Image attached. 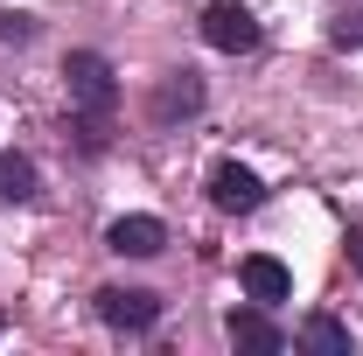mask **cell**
I'll list each match as a JSON object with an SVG mask.
<instances>
[{"label":"cell","mask_w":363,"mask_h":356,"mask_svg":"<svg viewBox=\"0 0 363 356\" xmlns=\"http://www.w3.org/2000/svg\"><path fill=\"white\" fill-rule=\"evenodd\" d=\"M63 84H70V112L84 119V147L98 154L105 147V119L119 105V77H112V63L98 49H70L63 56Z\"/></svg>","instance_id":"1"},{"label":"cell","mask_w":363,"mask_h":356,"mask_svg":"<svg viewBox=\"0 0 363 356\" xmlns=\"http://www.w3.org/2000/svg\"><path fill=\"white\" fill-rule=\"evenodd\" d=\"M91 308H98L105 328H119V335H147L161 321V294H147V287H98Z\"/></svg>","instance_id":"2"},{"label":"cell","mask_w":363,"mask_h":356,"mask_svg":"<svg viewBox=\"0 0 363 356\" xmlns=\"http://www.w3.org/2000/svg\"><path fill=\"white\" fill-rule=\"evenodd\" d=\"M203 43L224 49V56H252V49H259V21H252V7H238V0L203 7Z\"/></svg>","instance_id":"3"},{"label":"cell","mask_w":363,"mask_h":356,"mask_svg":"<svg viewBox=\"0 0 363 356\" xmlns=\"http://www.w3.org/2000/svg\"><path fill=\"white\" fill-rule=\"evenodd\" d=\"M224 335H230V350H245V356H279L286 350V328H279L266 308H230Z\"/></svg>","instance_id":"4"},{"label":"cell","mask_w":363,"mask_h":356,"mask_svg":"<svg viewBox=\"0 0 363 356\" xmlns=\"http://www.w3.org/2000/svg\"><path fill=\"white\" fill-rule=\"evenodd\" d=\"M189 112H203V77H196V70L161 77L154 98H147V119H154V126H175V119H189Z\"/></svg>","instance_id":"5"},{"label":"cell","mask_w":363,"mask_h":356,"mask_svg":"<svg viewBox=\"0 0 363 356\" xmlns=\"http://www.w3.org/2000/svg\"><path fill=\"white\" fill-rule=\"evenodd\" d=\"M210 203L230 210V217H245V210L266 203V182L252 175V168H238V161H217V168H210Z\"/></svg>","instance_id":"6"},{"label":"cell","mask_w":363,"mask_h":356,"mask_svg":"<svg viewBox=\"0 0 363 356\" xmlns=\"http://www.w3.org/2000/svg\"><path fill=\"white\" fill-rule=\"evenodd\" d=\"M238 279H245V294H252V301H259V308H279V301H286V294H294V272L279 266V259H272V252H252V259H245V266H238Z\"/></svg>","instance_id":"7"},{"label":"cell","mask_w":363,"mask_h":356,"mask_svg":"<svg viewBox=\"0 0 363 356\" xmlns=\"http://www.w3.org/2000/svg\"><path fill=\"white\" fill-rule=\"evenodd\" d=\"M105 245H112L119 259H154V252L168 245V223L161 217H119L112 230H105Z\"/></svg>","instance_id":"8"},{"label":"cell","mask_w":363,"mask_h":356,"mask_svg":"<svg viewBox=\"0 0 363 356\" xmlns=\"http://www.w3.org/2000/svg\"><path fill=\"white\" fill-rule=\"evenodd\" d=\"M294 343H301V350H315V356H357L350 328H342L335 314H308V321L294 328Z\"/></svg>","instance_id":"9"},{"label":"cell","mask_w":363,"mask_h":356,"mask_svg":"<svg viewBox=\"0 0 363 356\" xmlns=\"http://www.w3.org/2000/svg\"><path fill=\"white\" fill-rule=\"evenodd\" d=\"M43 196V175L28 154H0V203H35Z\"/></svg>","instance_id":"10"},{"label":"cell","mask_w":363,"mask_h":356,"mask_svg":"<svg viewBox=\"0 0 363 356\" xmlns=\"http://www.w3.org/2000/svg\"><path fill=\"white\" fill-rule=\"evenodd\" d=\"M328 43H335V49H363V0H350V7L335 14V28H328Z\"/></svg>","instance_id":"11"},{"label":"cell","mask_w":363,"mask_h":356,"mask_svg":"<svg viewBox=\"0 0 363 356\" xmlns=\"http://www.w3.org/2000/svg\"><path fill=\"white\" fill-rule=\"evenodd\" d=\"M0 43H35V21H28V14H7V7H0Z\"/></svg>","instance_id":"12"},{"label":"cell","mask_w":363,"mask_h":356,"mask_svg":"<svg viewBox=\"0 0 363 356\" xmlns=\"http://www.w3.org/2000/svg\"><path fill=\"white\" fill-rule=\"evenodd\" d=\"M350 266L363 272V230H350Z\"/></svg>","instance_id":"13"},{"label":"cell","mask_w":363,"mask_h":356,"mask_svg":"<svg viewBox=\"0 0 363 356\" xmlns=\"http://www.w3.org/2000/svg\"><path fill=\"white\" fill-rule=\"evenodd\" d=\"M0 328H7V321H0Z\"/></svg>","instance_id":"14"}]
</instances>
